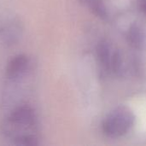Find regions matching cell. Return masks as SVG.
Listing matches in <instances>:
<instances>
[{"label":"cell","instance_id":"6","mask_svg":"<svg viewBox=\"0 0 146 146\" xmlns=\"http://www.w3.org/2000/svg\"><path fill=\"white\" fill-rule=\"evenodd\" d=\"M89 8L92 10V12L100 18H106L107 9L103 2V0H86Z\"/></svg>","mask_w":146,"mask_h":146},{"label":"cell","instance_id":"1","mask_svg":"<svg viewBox=\"0 0 146 146\" xmlns=\"http://www.w3.org/2000/svg\"><path fill=\"white\" fill-rule=\"evenodd\" d=\"M1 130L4 138L12 145H39V121L35 109L31 104H21L9 111L2 122Z\"/></svg>","mask_w":146,"mask_h":146},{"label":"cell","instance_id":"4","mask_svg":"<svg viewBox=\"0 0 146 146\" xmlns=\"http://www.w3.org/2000/svg\"><path fill=\"white\" fill-rule=\"evenodd\" d=\"M97 56L101 64L108 70L117 73L122 66V59L119 50L110 42L103 40L97 46Z\"/></svg>","mask_w":146,"mask_h":146},{"label":"cell","instance_id":"5","mask_svg":"<svg viewBox=\"0 0 146 146\" xmlns=\"http://www.w3.org/2000/svg\"><path fill=\"white\" fill-rule=\"evenodd\" d=\"M127 40L129 44L136 49H146L145 27L141 24H132L127 32Z\"/></svg>","mask_w":146,"mask_h":146},{"label":"cell","instance_id":"7","mask_svg":"<svg viewBox=\"0 0 146 146\" xmlns=\"http://www.w3.org/2000/svg\"><path fill=\"white\" fill-rule=\"evenodd\" d=\"M139 7L141 10L146 14V0H139Z\"/></svg>","mask_w":146,"mask_h":146},{"label":"cell","instance_id":"3","mask_svg":"<svg viewBox=\"0 0 146 146\" xmlns=\"http://www.w3.org/2000/svg\"><path fill=\"white\" fill-rule=\"evenodd\" d=\"M33 68V63L28 56L24 54L16 55L7 63L4 78L7 83H19L31 74Z\"/></svg>","mask_w":146,"mask_h":146},{"label":"cell","instance_id":"2","mask_svg":"<svg viewBox=\"0 0 146 146\" xmlns=\"http://www.w3.org/2000/svg\"><path fill=\"white\" fill-rule=\"evenodd\" d=\"M134 121L133 111L127 107L120 106L106 116L103 122V131L110 138H119L131 130Z\"/></svg>","mask_w":146,"mask_h":146}]
</instances>
